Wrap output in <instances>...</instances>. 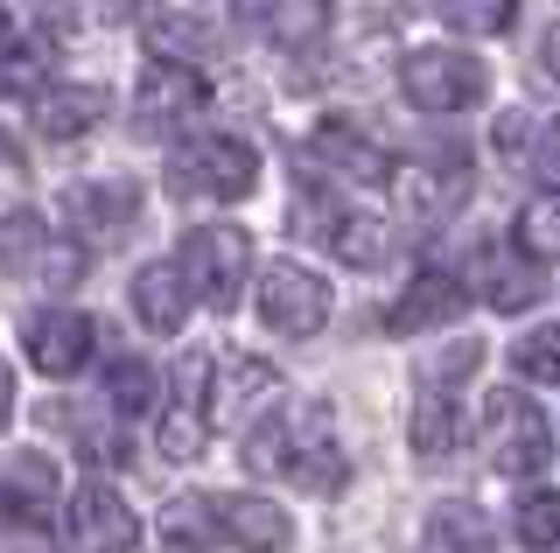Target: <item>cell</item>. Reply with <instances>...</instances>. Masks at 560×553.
I'll use <instances>...</instances> for the list:
<instances>
[{
  "mask_svg": "<svg viewBox=\"0 0 560 553\" xmlns=\"http://www.w3.org/2000/svg\"><path fill=\"white\" fill-rule=\"evenodd\" d=\"M245 470L253 476H288L302 491H343L350 462L337 448V427H329L323 407H294V413H273L245 435Z\"/></svg>",
  "mask_w": 560,
  "mask_h": 553,
  "instance_id": "1",
  "label": "cell"
},
{
  "mask_svg": "<svg viewBox=\"0 0 560 553\" xmlns=\"http://www.w3.org/2000/svg\"><path fill=\"white\" fill-rule=\"evenodd\" d=\"M253 183H259V154L232 133H203V141H183L168 154V189L189 203H232Z\"/></svg>",
  "mask_w": 560,
  "mask_h": 553,
  "instance_id": "2",
  "label": "cell"
},
{
  "mask_svg": "<svg viewBox=\"0 0 560 553\" xmlns=\"http://www.w3.org/2000/svg\"><path fill=\"white\" fill-rule=\"evenodd\" d=\"M483 456L498 476H539L553 462V435H547V413L525 400L518 386H498L483 400Z\"/></svg>",
  "mask_w": 560,
  "mask_h": 553,
  "instance_id": "3",
  "label": "cell"
},
{
  "mask_svg": "<svg viewBox=\"0 0 560 553\" xmlns=\"http://www.w3.org/2000/svg\"><path fill=\"white\" fill-rule=\"evenodd\" d=\"M175 267H183L189 295L224 316V308H238L245 267H253V238H245L238 224H197V232L183 238V252H175Z\"/></svg>",
  "mask_w": 560,
  "mask_h": 553,
  "instance_id": "4",
  "label": "cell"
},
{
  "mask_svg": "<svg viewBox=\"0 0 560 553\" xmlns=\"http://www.w3.org/2000/svg\"><path fill=\"white\" fill-rule=\"evenodd\" d=\"M399 92H407V106H420V113H463L490 92V71L469 49H407Z\"/></svg>",
  "mask_w": 560,
  "mask_h": 553,
  "instance_id": "5",
  "label": "cell"
},
{
  "mask_svg": "<svg viewBox=\"0 0 560 553\" xmlns=\"http://www.w3.org/2000/svg\"><path fill=\"white\" fill-rule=\"evenodd\" d=\"M259 316L280 337H315L329 322V281L315 267H302V259H273L259 273Z\"/></svg>",
  "mask_w": 560,
  "mask_h": 553,
  "instance_id": "6",
  "label": "cell"
},
{
  "mask_svg": "<svg viewBox=\"0 0 560 553\" xmlns=\"http://www.w3.org/2000/svg\"><path fill=\"white\" fill-rule=\"evenodd\" d=\"M63 540L70 553H133L140 546V518L113 483H84L63 511Z\"/></svg>",
  "mask_w": 560,
  "mask_h": 553,
  "instance_id": "7",
  "label": "cell"
},
{
  "mask_svg": "<svg viewBox=\"0 0 560 553\" xmlns=\"http://www.w3.org/2000/svg\"><path fill=\"white\" fill-rule=\"evenodd\" d=\"M203 427H210V357L189 351L183 365H175V400L162 413V456L168 462H197L203 456Z\"/></svg>",
  "mask_w": 560,
  "mask_h": 553,
  "instance_id": "8",
  "label": "cell"
},
{
  "mask_svg": "<svg viewBox=\"0 0 560 553\" xmlns=\"http://www.w3.org/2000/svg\"><path fill=\"white\" fill-rule=\"evenodd\" d=\"M210 106V84H203V71H189V63H154L148 78H140V92H133V119L148 133H175L183 119H197Z\"/></svg>",
  "mask_w": 560,
  "mask_h": 553,
  "instance_id": "9",
  "label": "cell"
},
{
  "mask_svg": "<svg viewBox=\"0 0 560 553\" xmlns=\"http://www.w3.org/2000/svg\"><path fill=\"white\" fill-rule=\"evenodd\" d=\"M133 217H140L133 183H70L63 189V232L84 238V246H113Z\"/></svg>",
  "mask_w": 560,
  "mask_h": 553,
  "instance_id": "10",
  "label": "cell"
},
{
  "mask_svg": "<svg viewBox=\"0 0 560 553\" xmlns=\"http://www.w3.org/2000/svg\"><path fill=\"white\" fill-rule=\"evenodd\" d=\"M22 351L28 365L43 378H70L84 372V357H92V316H70V308H35L22 322Z\"/></svg>",
  "mask_w": 560,
  "mask_h": 553,
  "instance_id": "11",
  "label": "cell"
},
{
  "mask_svg": "<svg viewBox=\"0 0 560 553\" xmlns=\"http://www.w3.org/2000/svg\"><path fill=\"white\" fill-rule=\"evenodd\" d=\"M308 168H329V176H343V183H364V189H378V183H393V162L364 141L358 127H343V119H323V127L308 133Z\"/></svg>",
  "mask_w": 560,
  "mask_h": 553,
  "instance_id": "12",
  "label": "cell"
},
{
  "mask_svg": "<svg viewBox=\"0 0 560 553\" xmlns=\"http://www.w3.org/2000/svg\"><path fill=\"white\" fill-rule=\"evenodd\" d=\"M154 532H162V546L168 553H218L232 532H224V505L218 497H168L162 518H154Z\"/></svg>",
  "mask_w": 560,
  "mask_h": 553,
  "instance_id": "13",
  "label": "cell"
},
{
  "mask_svg": "<svg viewBox=\"0 0 560 553\" xmlns=\"http://www.w3.org/2000/svg\"><path fill=\"white\" fill-rule=\"evenodd\" d=\"M133 316L148 322L154 337H175V330H183L189 281H183V267H175V259H148V267L133 273Z\"/></svg>",
  "mask_w": 560,
  "mask_h": 553,
  "instance_id": "14",
  "label": "cell"
},
{
  "mask_svg": "<svg viewBox=\"0 0 560 553\" xmlns=\"http://www.w3.org/2000/svg\"><path fill=\"white\" fill-rule=\"evenodd\" d=\"M455 308H463V281H455L448 267H420L413 281H407V295L393 302L385 330H393V337H407V330H434V322L455 316Z\"/></svg>",
  "mask_w": 560,
  "mask_h": 553,
  "instance_id": "15",
  "label": "cell"
},
{
  "mask_svg": "<svg viewBox=\"0 0 560 553\" xmlns=\"http://www.w3.org/2000/svg\"><path fill=\"white\" fill-rule=\"evenodd\" d=\"M105 113H113V92H105V84H57V92L35 98V127H43L49 141H78Z\"/></svg>",
  "mask_w": 560,
  "mask_h": 553,
  "instance_id": "16",
  "label": "cell"
},
{
  "mask_svg": "<svg viewBox=\"0 0 560 553\" xmlns=\"http://www.w3.org/2000/svg\"><path fill=\"white\" fill-rule=\"evenodd\" d=\"M477 295L490 308H504V316H518V308H533L547 295V281H539V259H512L504 246H490L477 259Z\"/></svg>",
  "mask_w": 560,
  "mask_h": 553,
  "instance_id": "17",
  "label": "cell"
},
{
  "mask_svg": "<svg viewBox=\"0 0 560 553\" xmlns=\"http://www.w3.org/2000/svg\"><path fill=\"white\" fill-rule=\"evenodd\" d=\"M302 232H323L329 246H337V259H343V267H364V273L393 259V232H385L378 217H358L350 203H337V217H308Z\"/></svg>",
  "mask_w": 560,
  "mask_h": 553,
  "instance_id": "18",
  "label": "cell"
},
{
  "mask_svg": "<svg viewBox=\"0 0 560 553\" xmlns=\"http://www.w3.org/2000/svg\"><path fill=\"white\" fill-rule=\"evenodd\" d=\"M238 22L273 43H315L329 28V0H238Z\"/></svg>",
  "mask_w": 560,
  "mask_h": 553,
  "instance_id": "19",
  "label": "cell"
},
{
  "mask_svg": "<svg viewBox=\"0 0 560 553\" xmlns=\"http://www.w3.org/2000/svg\"><path fill=\"white\" fill-rule=\"evenodd\" d=\"M218 505H224V532H232V546H245V553H280L294 540L288 511L267 505V497H218Z\"/></svg>",
  "mask_w": 560,
  "mask_h": 553,
  "instance_id": "20",
  "label": "cell"
},
{
  "mask_svg": "<svg viewBox=\"0 0 560 553\" xmlns=\"http://www.w3.org/2000/svg\"><path fill=\"white\" fill-rule=\"evenodd\" d=\"M407 435H413L420 456H448V448L463 442V392H448V386H420Z\"/></svg>",
  "mask_w": 560,
  "mask_h": 553,
  "instance_id": "21",
  "label": "cell"
},
{
  "mask_svg": "<svg viewBox=\"0 0 560 553\" xmlns=\"http://www.w3.org/2000/svg\"><path fill=\"white\" fill-rule=\"evenodd\" d=\"M0 497H8V511L43 518L49 505H57V462L35 456V448H22V456L8 462V483H0Z\"/></svg>",
  "mask_w": 560,
  "mask_h": 553,
  "instance_id": "22",
  "label": "cell"
},
{
  "mask_svg": "<svg viewBox=\"0 0 560 553\" xmlns=\"http://www.w3.org/2000/svg\"><path fill=\"white\" fill-rule=\"evenodd\" d=\"M420 553H498V540H490V518L477 505H442L428 518Z\"/></svg>",
  "mask_w": 560,
  "mask_h": 553,
  "instance_id": "23",
  "label": "cell"
},
{
  "mask_svg": "<svg viewBox=\"0 0 560 553\" xmlns=\"http://www.w3.org/2000/svg\"><path fill=\"white\" fill-rule=\"evenodd\" d=\"M512 532H518V546H525V553H553V546H560V491H533V497H518Z\"/></svg>",
  "mask_w": 560,
  "mask_h": 553,
  "instance_id": "24",
  "label": "cell"
},
{
  "mask_svg": "<svg viewBox=\"0 0 560 553\" xmlns=\"http://www.w3.org/2000/svg\"><path fill=\"white\" fill-rule=\"evenodd\" d=\"M518 252L525 259H560V189H547V197H533L518 211Z\"/></svg>",
  "mask_w": 560,
  "mask_h": 553,
  "instance_id": "25",
  "label": "cell"
},
{
  "mask_svg": "<svg viewBox=\"0 0 560 553\" xmlns=\"http://www.w3.org/2000/svg\"><path fill=\"white\" fill-rule=\"evenodd\" d=\"M43 252H49V238H43V217L35 211H8L0 217V267H22V273H35L43 267Z\"/></svg>",
  "mask_w": 560,
  "mask_h": 553,
  "instance_id": "26",
  "label": "cell"
},
{
  "mask_svg": "<svg viewBox=\"0 0 560 553\" xmlns=\"http://www.w3.org/2000/svg\"><path fill=\"white\" fill-rule=\"evenodd\" d=\"M105 400H113L119 413H154V365L148 357H119L113 372H105Z\"/></svg>",
  "mask_w": 560,
  "mask_h": 553,
  "instance_id": "27",
  "label": "cell"
},
{
  "mask_svg": "<svg viewBox=\"0 0 560 553\" xmlns=\"http://www.w3.org/2000/svg\"><path fill=\"white\" fill-rule=\"evenodd\" d=\"M280 378L267 357H232L224 372H210V400H224V407H238V400H259V392H273Z\"/></svg>",
  "mask_w": 560,
  "mask_h": 553,
  "instance_id": "28",
  "label": "cell"
},
{
  "mask_svg": "<svg viewBox=\"0 0 560 553\" xmlns=\"http://www.w3.org/2000/svg\"><path fill=\"white\" fill-rule=\"evenodd\" d=\"M442 22L463 36H504L518 22V0H442Z\"/></svg>",
  "mask_w": 560,
  "mask_h": 553,
  "instance_id": "29",
  "label": "cell"
},
{
  "mask_svg": "<svg viewBox=\"0 0 560 553\" xmlns=\"http://www.w3.org/2000/svg\"><path fill=\"white\" fill-rule=\"evenodd\" d=\"M512 365L533 378V386H560V322H553V330H533V337H525L518 351H512Z\"/></svg>",
  "mask_w": 560,
  "mask_h": 553,
  "instance_id": "30",
  "label": "cell"
},
{
  "mask_svg": "<svg viewBox=\"0 0 560 553\" xmlns=\"http://www.w3.org/2000/svg\"><path fill=\"white\" fill-rule=\"evenodd\" d=\"M477 357H483V343H477V337L448 343V351L434 357L428 372H420V386H448V392H463V386H469V372H477Z\"/></svg>",
  "mask_w": 560,
  "mask_h": 553,
  "instance_id": "31",
  "label": "cell"
},
{
  "mask_svg": "<svg viewBox=\"0 0 560 553\" xmlns=\"http://www.w3.org/2000/svg\"><path fill=\"white\" fill-rule=\"evenodd\" d=\"M43 71H49V57H43V49H0V92H35V98H43Z\"/></svg>",
  "mask_w": 560,
  "mask_h": 553,
  "instance_id": "32",
  "label": "cell"
},
{
  "mask_svg": "<svg viewBox=\"0 0 560 553\" xmlns=\"http://www.w3.org/2000/svg\"><path fill=\"white\" fill-rule=\"evenodd\" d=\"M63 435L78 442V448H84L92 462H127V435H113V427H105L98 413H78V421H70Z\"/></svg>",
  "mask_w": 560,
  "mask_h": 553,
  "instance_id": "33",
  "label": "cell"
},
{
  "mask_svg": "<svg viewBox=\"0 0 560 553\" xmlns=\"http://www.w3.org/2000/svg\"><path fill=\"white\" fill-rule=\"evenodd\" d=\"M154 49H162V57H203L210 28L203 22H154Z\"/></svg>",
  "mask_w": 560,
  "mask_h": 553,
  "instance_id": "34",
  "label": "cell"
},
{
  "mask_svg": "<svg viewBox=\"0 0 560 553\" xmlns=\"http://www.w3.org/2000/svg\"><path fill=\"white\" fill-rule=\"evenodd\" d=\"M35 273H43L49 287H70V281L84 273V246H78V238H70V246H49V252H43V267H35Z\"/></svg>",
  "mask_w": 560,
  "mask_h": 553,
  "instance_id": "35",
  "label": "cell"
},
{
  "mask_svg": "<svg viewBox=\"0 0 560 553\" xmlns=\"http://www.w3.org/2000/svg\"><path fill=\"white\" fill-rule=\"evenodd\" d=\"M533 176L547 183V189H560V119H547V127H539V141H533Z\"/></svg>",
  "mask_w": 560,
  "mask_h": 553,
  "instance_id": "36",
  "label": "cell"
},
{
  "mask_svg": "<svg viewBox=\"0 0 560 553\" xmlns=\"http://www.w3.org/2000/svg\"><path fill=\"white\" fill-rule=\"evenodd\" d=\"M498 148H504V154H518V148H525V119H518V113H504V119H498Z\"/></svg>",
  "mask_w": 560,
  "mask_h": 553,
  "instance_id": "37",
  "label": "cell"
},
{
  "mask_svg": "<svg viewBox=\"0 0 560 553\" xmlns=\"http://www.w3.org/2000/svg\"><path fill=\"white\" fill-rule=\"evenodd\" d=\"M539 63H547V78H560V28H547V43H539Z\"/></svg>",
  "mask_w": 560,
  "mask_h": 553,
  "instance_id": "38",
  "label": "cell"
},
{
  "mask_svg": "<svg viewBox=\"0 0 560 553\" xmlns=\"http://www.w3.org/2000/svg\"><path fill=\"white\" fill-rule=\"evenodd\" d=\"M8 413H14V372L0 365V427H8Z\"/></svg>",
  "mask_w": 560,
  "mask_h": 553,
  "instance_id": "39",
  "label": "cell"
},
{
  "mask_svg": "<svg viewBox=\"0 0 560 553\" xmlns=\"http://www.w3.org/2000/svg\"><path fill=\"white\" fill-rule=\"evenodd\" d=\"M127 14H140V0H105V22H127Z\"/></svg>",
  "mask_w": 560,
  "mask_h": 553,
  "instance_id": "40",
  "label": "cell"
},
{
  "mask_svg": "<svg viewBox=\"0 0 560 553\" xmlns=\"http://www.w3.org/2000/svg\"><path fill=\"white\" fill-rule=\"evenodd\" d=\"M8 553H49V546H43V540H14Z\"/></svg>",
  "mask_w": 560,
  "mask_h": 553,
  "instance_id": "41",
  "label": "cell"
},
{
  "mask_svg": "<svg viewBox=\"0 0 560 553\" xmlns=\"http://www.w3.org/2000/svg\"><path fill=\"white\" fill-rule=\"evenodd\" d=\"M14 43V22H8V8H0V49H8Z\"/></svg>",
  "mask_w": 560,
  "mask_h": 553,
  "instance_id": "42",
  "label": "cell"
},
{
  "mask_svg": "<svg viewBox=\"0 0 560 553\" xmlns=\"http://www.w3.org/2000/svg\"><path fill=\"white\" fill-rule=\"evenodd\" d=\"M0 511H8V497H0Z\"/></svg>",
  "mask_w": 560,
  "mask_h": 553,
  "instance_id": "43",
  "label": "cell"
}]
</instances>
